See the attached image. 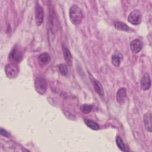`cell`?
Wrapping results in <instances>:
<instances>
[{
	"instance_id": "6da1fadb",
	"label": "cell",
	"mask_w": 152,
	"mask_h": 152,
	"mask_svg": "<svg viewBox=\"0 0 152 152\" xmlns=\"http://www.w3.org/2000/svg\"><path fill=\"white\" fill-rule=\"evenodd\" d=\"M69 17L71 22L74 25L80 24L83 18V13L81 9L76 5H73L69 9Z\"/></svg>"
},
{
	"instance_id": "7a4b0ae2",
	"label": "cell",
	"mask_w": 152,
	"mask_h": 152,
	"mask_svg": "<svg viewBox=\"0 0 152 152\" xmlns=\"http://www.w3.org/2000/svg\"><path fill=\"white\" fill-rule=\"evenodd\" d=\"M34 88L38 93L44 94L48 88L46 80L42 76L37 77L34 80Z\"/></svg>"
},
{
	"instance_id": "3957f363",
	"label": "cell",
	"mask_w": 152,
	"mask_h": 152,
	"mask_svg": "<svg viewBox=\"0 0 152 152\" xmlns=\"http://www.w3.org/2000/svg\"><path fill=\"white\" fill-rule=\"evenodd\" d=\"M23 52L18 46H15L9 54V59L13 63H19L23 59Z\"/></svg>"
},
{
	"instance_id": "277c9868",
	"label": "cell",
	"mask_w": 152,
	"mask_h": 152,
	"mask_svg": "<svg viewBox=\"0 0 152 152\" xmlns=\"http://www.w3.org/2000/svg\"><path fill=\"white\" fill-rule=\"evenodd\" d=\"M5 72L7 77L10 78L16 77L19 73V68L17 64L11 62L7 64L5 67Z\"/></svg>"
},
{
	"instance_id": "5b68a950",
	"label": "cell",
	"mask_w": 152,
	"mask_h": 152,
	"mask_svg": "<svg viewBox=\"0 0 152 152\" xmlns=\"http://www.w3.org/2000/svg\"><path fill=\"white\" fill-rule=\"evenodd\" d=\"M128 21L134 25L139 24L141 21V14L140 11L138 10L132 11L128 17Z\"/></svg>"
},
{
	"instance_id": "8992f818",
	"label": "cell",
	"mask_w": 152,
	"mask_h": 152,
	"mask_svg": "<svg viewBox=\"0 0 152 152\" xmlns=\"http://www.w3.org/2000/svg\"><path fill=\"white\" fill-rule=\"evenodd\" d=\"M44 18V12L42 7L37 2L35 6V20L37 26H40L43 21Z\"/></svg>"
},
{
	"instance_id": "52a82bcc",
	"label": "cell",
	"mask_w": 152,
	"mask_h": 152,
	"mask_svg": "<svg viewBox=\"0 0 152 152\" xmlns=\"http://www.w3.org/2000/svg\"><path fill=\"white\" fill-rule=\"evenodd\" d=\"M141 88L142 90H148L151 87V78L148 73H145L142 77L140 81Z\"/></svg>"
},
{
	"instance_id": "ba28073f",
	"label": "cell",
	"mask_w": 152,
	"mask_h": 152,
	"mask_svg": "<svg viewBox=\"0 0 152 152\" xmlns=\"http://www.w3.org/2000/svg\"><path fill=\"white\" fill-rule=\"evenodd\" d=\"M126 99V89L124 87L119 88L116 93V100L118 103L122 104Z\"/></svg>"
},
{
	"instance_id": "9c48e42d",
	"label": "cell",
	"mask_w": 152,
	"mask_h": 152,
	"mask_svg": "<svg viewBox=\"0 0 152 152\" xmlns=\"http://www.w3.org/2000/svg\"><path fill=\"white\" fill-rule=\"evenodd\" d=\"M90 78L91 80V83L93 86L94 89L96 91V92L99 94L100 96H103L104 95V91L103 88L101 85V84L95 78H94L91 75H90Z\"/></svg>"
},
{
	"instance_id": "30bf717a",
	"label": "cell",
	"mask_w": 152,
	"mask_h": 152,
	"mask_svg": "<svg viewBox=\"0 0 152 152\" xmlns=\"http://www.w3.org/2000/svg\"><path fill=\"white\" fill-rule=\"evenodd\" d=\"M62 51L64 59L68 66H72V57L69 50L64 45H62Z\"/></svg>"
},
{
	"instance_id": "8fae6325",
	"label": "cell",
	"mask_w": 152,
	"mask_h": 152,
	"mask_svg": "<svg viewBox=\"0 0 152 152\" xmlns=\"http://www.w3.org/2000/svg\"><path fill=\"white\" fill-rule=\"evenodd\" d=\"M130 48L131 50L135 53H137L141 51L142 48V43L141 41L139 39H135L132 40L131 43H130Z\"/></svg>"
},
{
	"instance_id": "7c38bea8",
	"label": "cell",
	"mask_w": 152,
	"mask_h": 152,
	"mask_svg": "<svg viewBox=\"0 0 152 152\" xmlns=\"http://www.w3.org/2000/svg\"><path fill=\"white\" fill-rule=\"evenodd\" d=\"M152 117L151 114L150 113H147L144 116V122L145 129L151 132L152 127H151V123H152Z\"/></svg>"
},
{
	"instance_id": "4fadbf2b",
	"label": "cell",
	"mask_w": 152,
	"mask_h": 152,
	"mask_svg": "<svg viewBox=\"0 0 152 152\" xmlns=\"http://www.w3.org/2000/svg\"><path fill=\"white\" fill-rule=\"evenodd\" d=\"M55 15L54 13V11L53 9L50 10V15H49V27L50 30H51L52 33L54 34L55 30L56 28V24H55Z\"/></svg>"
},
{
	"instance_id": "5bb4252c",
	"label": "cell",
	"mask_w": 152,
	"mask_h": 152,
	"mask_svg": "<svg viewBox=\"0 0 152 152\" xmlns=\"http://www.w3.org/2000/svg\"><path fill=\"white\" fill-rule=\"evenodd\" d=\"M38 61L42 65H46L50 61V56L49 53L45 52L41 53L38 57Z\"/></svg>"
},
{
	"instance_id": "9a60e30c",
	"label": "cell",
	"mask_w": 152,
	"mask_h": 152,
	"mask_svg": "<svg viewBox=\"0 0 152 152\" xmlns=\"http://www.w3.org/2000/svg\"><path fill=\"white\" fill-rule=\"evenodd\" d=\"M114 26L116 29L120 31H129L130 30V27H128L125 23L121 21H116L114 23Z\"/></svg>"
},
{
	"instance_id": "2e32d148",
	"label": "cell",
	"mask_w": 152,
	"mask_h": 152,
	"mask_svg": "<svg viewBox=\"0 0 152 152\" xmlns=\"http://www.w3.org/2000/svg\"><path fill=\"white\" fill-rule=\"evenodd\" d=\"M122 58V56L119 53L113 54L112 55V59H111L112 64L116 67L119 66L121 64V61Z\"/></svg>"
},
{
	"instance_id": "e0dca14e",
	"label": "cell",
	"mask_w": 152,
	"mask_h": 152,
	"mask_svg": "<svg viewBox=\"0 0 152 152\" xmlns=\"http://www.w3.org/2000/svg\"><path fill=\"white\" fill-rule=\"evenodd\" d=\"M84 122L88 127H89L90 128H91L93 130H98L99 129V125L96 122H95L94 121H93L91 119H86L84 120Z\"/></svg>"
},
{
	"instance_id": "ac0fdd59",
	"label": "cell",
	"mask_w": 152,
	"mask_h": 152,
	"mask_svg": "<svg viewBox=\"0 0 152 152\" xmlns=\"http://www.w3.org/2000/svg\"><path fill=\"white\" fill-rule=\"evenodd\" d=\"M116 143L117 146L119 147V148L122 151H126L127 150H126L125 148V144L124 143V141H122V140L121 138L120 137L117 136L116 138Z\"/></svg>"
},
{
	"instance_id": "d6986e66",
	"label": "cell",
	"mask_w": 152,
	"mask_h": 152,
	"mask_svg": "<svg viewBox=\"0 0 152 152\" xmlns=\"http://www.w3.org/2000/svg\"><path fill=\"white\" fill-rule=\"evenodd\" d=\"M93 109V106L90 104H82L80 107V110L84 113H89Z\"/></svg>"
},
{
	"instance_id": "ffe728a7",
	"label": "cell",
	"mask_w": 152,
	"mask_h": 152,
	"mask_svg": "<svg viewBox=\"0 0 152 152\" xmlns=\"http://www.w3.org/2000/svg\"><path fill=\"white\" fill-rule=\"evenodd\" d=\"M58 67H59V71L60 72L64 75H66L67 74H68V69H67V67L66 66V65L65 64H59L58 65Z\"/></svg>"
},
{
	"instance_id": "44dd1931",
	"label": "cell",
	"mask_w": 152,
	"mask_h": 152,
	"mask_svg": "<svg viewBox=\"0 0 152 152\" xmlns=\"http://www.w3.org/2000/svg\"><path fill=\"white\" fill-rule=\"evenodd\" d=\"M1 134L3 136H5L6 137H8L10 136L9 133L5 129H4L3 128H1Z\"/></svg>"
}]
</instances>
